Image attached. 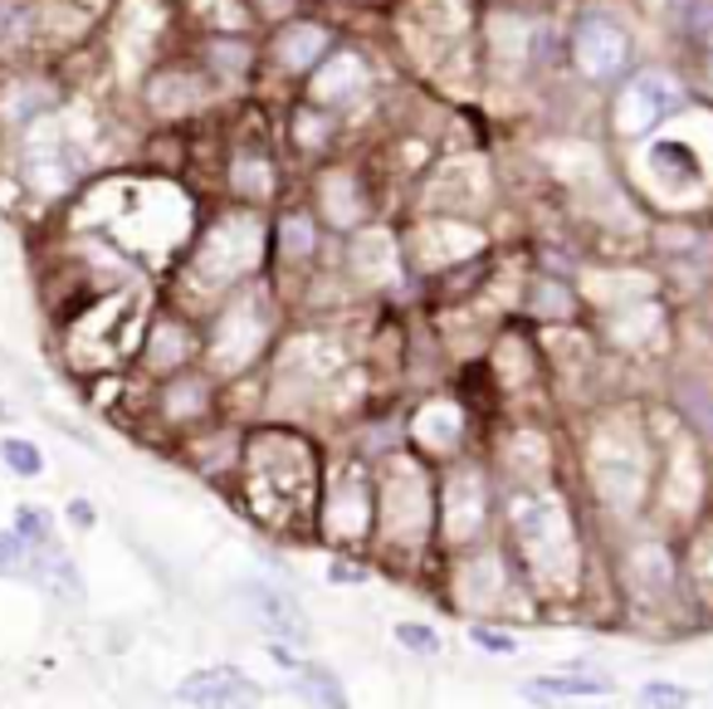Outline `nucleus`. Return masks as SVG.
<instances>
[{
  "mask_svg": "<svg viewBox=\"0 0 713 709\" xmlns=\"http://www.w3.org/2000/svg\"><path fill=\"white\" fill-rule=\"evenodd\" d=\"M684 108V88H679V78L650 69V74H636L626 88H620L616 98V128L626 132V138H640V132L660 128L670 112Z\"/></svg>",
  "mask_w": 713,
  "mask_h": 709,
  "instance_id": "1",
  "label": "nucleus"
},
{
  "mask_svg": "<svg viewBox=\"0 0 713 709\" xmlns=\"http://www.w3.org/2000/svg\"><path fill=\"white\" fill-rule=\"evenodd\" d=\"M425 524H430V485H425V475L415 465H406V460H396L387 485H381V534L421 544Z\"/></svg>",
  "mask_w": 713,
  "mask_h": 709,
  "instance_id": "2",
  "label": "nucleus"
},
{
  "mask_svg": "<svg viewBox=\"0 0 713 709\" xmlns=\"http://www.w3.org/2000/svg\"><path fill=\"white\" fill-rule=\"evenodd\" d=\"M572 60L592 84H611V78L626 74L630 64V35L606 15H592L576 25V40H572Z\"/></svg>",
  "mask_w": 713,
  "mask_h": 709,
  "instance_id": "3",
  "label": "nucleus"
},
{
  "mask_svg": "<svg viewBox=\"0 0 713 709\" xmlns=\"http://www.w3.org/2000/svg\"><path fill=\"white\" fill-rule=\"evenodd\" d=\"M176 700L191 709H255L264 700V690L240 666H206L176 685Z\"/></svg>",
  "mask_w": 713,
  "mask_h": 709,
  "instance_id": "4",
  "label": "nucleus"
},
{
  "mask_svg": "<svg viewBox=\"0 0 713 709\" xmlns=\"http://www.w3.org/2000/svg\"><path fill=\"white\" fill-rule=\"evenodd\" d=\"M245 602L255 606L259 626H264L274 641H284V646H303V641H309V616H303V606L293 602L289 592L250 582V588H245Z\"/></svg>",
  "mask_w": 713,
  "mask_h": 709,
  "instance_id": "5",
  "label": "nucleus"
},
{
  "mask_svg": "<svg viewBox=\"0 0 713 709\" xmlns=\"http://www.w3.org/2000/svg\"><path fill=\"white\" fill-rule=\"evenodd\" d=\"M259 337H264V319H259V303H240L235 313H225L220 343H215V353H220V367H245V363L255 357Z\"/></svg>",
  "mask_w": 713,
  "mask_h": 709,
  "instance_id": "6",
  "label": "nucleus"
},
{
  "mask_svg": "<svg viewBox=\"0 0 713 709\" xmlns=\"http://www.w3.org/2000/svg\"><path fill=\"white\" fill-rule=\"evenodd\" d=\"M479 250V230L460 221H430L421 230V260L425 265H450V260H464V255Z\"/></svg>",
  "mask_w": 713,
  "mask_h": 709,
  "instance_id": "7",
  "label": "nucleus"
},
{
  "mask_svg": "<svg viewBox=\"0 0 713 709\" xmlns=\"http://www.w3.org/2000/svg\"><path fill=\"white\" fill-rule=\"evenodd\" d=\"M645 162H650V176L665 191H684V186L704 182V166L694 162V152H689V148H679V142H655Z\"/></svg>",
  "mask_w": 713,
  "mask_h": 709,
  "instance_id": "8",
  "label": "nucleus"
},
{
  "mask_svg": "<svg viewBox=\"0 0 713 709\" xmlns=\"http://www.w3.org/2000/svg\"><path fill=\"white\" fill-rule=\"evenodd\" d=\"M78 166L69 162V148L54 128H35V142H30V176H40V186H64Z\"/></svg>",
  "mask_w": 713,
  "mask_h": 709,
  "instance_id": "9",
  "label": "nucleus"
},
{
  "mask_svg": "<svg viewBox=\"0 0 713 709\" xmlns=\"http://www.w3.org/2000/svg\"><path fill=\"white\" fill-rule=\"evenodd\" d=\"M361 84H367V74H361V60L357 54H337L327 69L313 78V94L327 98V104H343V98L361 94Z\"/></svg>",
  "mask_w": 713,
  "mask_h": 709,
  "instance_id": "10",
  "label": "nucleus"
},
{
  "mask_svg": "<svg viewBox=\"0 0 713 709\" xmlns=\"http://www.w3.org/2000/svg\"><path fill=\"white\" fill-rule=\"evenodd\" d=\"M528 695H558V700H592V695H611L606 675H542L528 685Z\"/></svg>",
  "mask_w": 713,
  "mask_h": 709,
  "instance_id": "11",
  "label": "nucleus"
},
{
  "mask_svg": "<svg viewBox=\"0 0 713 709\" xmlns=\"http://www.w3.org/2000/svg\"><path fill=\"white\" fill-rule=\"evenodd\" d=\"M323 44H327V35L318 25H293V30H284V40H279V60H284L289 69H309L313 60H323Z\"/></svg>",
  "mask_w": 713,
  "mask_h": 709,
  "instance_id": "12",
  "label": "nucleus"
},
{
  "mask_svg": "<svg viewBox=\"0 0 713 709\" xmlns=\"http://www.w3.org/2000/svg\"><path fill=\"white\" fill-rule=\"evenodd\" d=\"M415 436H421L425 445H450L460 436V411L450 407V401H430V407L415 416Z\"/></svg>",
  "mask_w": 713,
  "mask_h": 709,
  "instance_id": "13",
  "label": "nucleus"
},
{
  "mask_svg": "<svg viewBox=\"0 0 713 709\" xmlns=\"http://www.w3.org/2000/svg\"><path fill=\"white\" fill-rule=\"evenodd\" d=\"M299 685H303V695H309V700H318L323 709H347V690H343V680H337L333 670L303 666L299 670Z\"/></svg>",
  "mask_w": 713,
  "mask_h": 709,
  "instance_id": "14",
  "label": "nucleus"
},
{
  "mask_svg": "<svg viewBox=\"0 0 713 709\" xmlns=\"http://www.w3.org/2000/svg\"><path fill=\"white\" fill-rule=\"evenodd\" d=\"M353 260L361 275H391V235H381V230H371V235H361L357 240V250H353Z\"/></svg>",
  "mask_w": 713,
  "mask_h": 709,
  "instance_id": "15",
  "label": "nucleus"
},
{
  "mask_svg": "<svg viewBox=\"0 0 713 709\" xmlns=\"http://www.w3.org/2000/svg\"><path fill=\"white\" fill-rule=\"evenodd\" d=\"M689 700H694V695L674 680H645L640 695H636L640 709H689Z\"/></svg>",
  "mask_w": 713,
  "mask_h": 709,
  "instance_id": "16",
  "label": "nucleus"
},
{
  "mask_svg": "<svg viewBox=\"0 0 713 709\" xmlns=\"http://www.w3.org/2000/svg\"><path fill=\"white\" fill-rule=\"evenodd\" d=\"M0 460H6L20 480H35L44 470V455L30 441H20V436H6V441H0Z\"/></svg>",
  "mask_w": 713,
  "mask_h": 709,
  "instance_id": "17",
  "label": "nucleus"
},
{
  "mask_svg": "<svg viewBox=\"0 0 713 709\" xmlns=\"http://www.w3.org/2000/svg\"><path fill=\"white\" fill-rule=\"evenodd\" d=\"M15 534L25 538L30 548L54 544V524H50V514H44V509H30V504H20V514H15Z\"/></svg>",
  "mask_w": 713,
  "mask_h": 709,
  "instance_id": "18",
  "label": "nucleus"
},
{
  "mask_svg": "<svg viewBox=\"0 0 713 709\" xmlns=\"http://www.w3.org/2000/svg\"><path fill=\"white\" fill-rule=\"evenodd\" d=\"M30 572V544L20 534H0V578H20Z\"/></svg>",
  "mask_w": 713,
  "mask_h": 709,
  "instance_id": "19",
  "label": "nucleus"
},
{
  "mask_svg": "<svg viewBox=\"0 0 713 709\" xmlns=\"http://www.w3.org/2000/svg\"><path fill=\"white\" fill-rule=\"evenodd\" d=\"M396 641H401L406 651H415V656H435L440 651V632L435 626H421V622H401L396 626Z\"/></svg>",
  "mask_w": 713,
  "mask_h": 709,
  "instance_id": "20",
  "label": "nucleus"
},
{
  "mask_svg": "<svg viewBox=\"0 0 713 709\" xmlns=\"http://www.w3.org/2000/svg\"><path fill=\"white\" fill-rule=\"evenodd\" d=\"M474 646H484V651H494V656H508V651H514L518 646V641L514 636H508V632H494V626H474Z\"/></svg>",
  "mask_w": 713,
  "mask_h": 709,
  "instance_id": "21",
  "label": "nucleus"
},
{
  "mask_svg": "<svg viewBox=\"0 0 713 709\" xmlns=\"http://www.w3.org/2000/svg\"><path fill=\"white\" fill-rule=\"evenodd\" d=\"M284 250H289V255H303V250H313V225H303V221H289V225H284Z\"/></svg>",
  "mask_w": 713,
  "mask_h": 709,
  "instance_id": "22",
  "label": "nucleus"
},
{
  "mask_svg": "<svg viewBox=\"0 0 713 709\" xmlns=\"http://www.w3.org/2000/svg\"><path fill=\"white\" fill-rule=\"evenodd\" d=\"M20 25H25V15H20V10H10V6H0V40H10Z\"/></svg>",
  "mask_w": 713,
  "mask_h": 709,
  "instance_id": "23",
  "label": "nucleus"
},
{
  "mask_svg": "<svg viewBox=\"0 0 713 709\" xmlns=\"http://www.w3.org/2000/svg\"><path fill=\"white\" fill-rule=\"evenodd\" d=\"M69 524H78V528L94 524V509H88V499H74V504H69Z\"/></svg>",
  "mask_w": 713,
  "mask_h": 709,
  "instance_id": "24",
  "label": "nucleus"
}]
</instances>
